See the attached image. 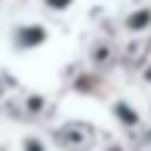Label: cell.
Segmentation results:
<instances>
[{
	"label": "cell",
	"instance_id": "6da1fadb",
	"mask_svg": "<svg viewBox=\"0 0 151 151\" xmlns=\"http://www.w3.org/2000/svg\"><path fill=\"white\" fill-rule=\"evenodd\" d=\"M12 43H16V50H37L40 43H46V31L40 28V25H19L16 31H12Z\"/></svg>",
	"mask_w": 151,
	"mask_h": 151
},
{
	"label": "cell",
	"instance_id": "3957f363",
	"mask_svg": "<svg viewBox=\"0 0 151 151\" xmlns=\"http://www.w3.org/2000/svg\"><path fill=\"white\" fill-rule=\"evenodd\" d=\"M25 151H46V148L40 145L37 139H25Z\"/></svg>",
	"mask_w": 151,
	"mask_h": 151
},
{
	"label": "cell",
	"instance_id": "7a4b0ae2",
	"mask_svg": "<svg viewBox=\"0 0 151 151\" xmlns=\"http://www.w3.org/2000/svg\"><path fill=\"white\" fill-rule=\"evenodd\" d=\"M43 6L52 12H65L68 6H74V0H43Z\"/></svg>",
	"mask_w": 151,
	"mask_h": 151
}]
</instances>
